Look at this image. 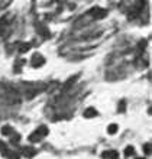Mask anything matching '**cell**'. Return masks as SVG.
Listing matches in <instances>:
<instances>
[{"mask_svg": "<svg viewBox=\"0 0 152 159\" xmlns=\"http://www.w3.org/2000/svg\"><path fill=\"white\" fill-rule=\"evenodd\" d=\"M93 17H96V19H103L106 15H107V10H104V9H100V7H93L90 12H89Z\"/></svg>", "mask_w": 152, "mask_h": 159, "instance_id": "cell-1", "label": "cell"}, {"mask_svg": "<svg viewBox=\"0 0 152 159\" xmlns=\"http://www.w3.org/2000/svg\"><path fill=\"white\" fill-rule=\"evenodd\" d=\"M45 64V58H43L41 54H35L33 58H32V65L33 67H42Z\"/></svg>", "mask_w": 152, "mask_h": 159, "instance_id": "cell-2", "label": "cell"}, {"mask_svg": "<svg viewBox=\"0 0 152 159\" xmlns=\"http://www.w3.org/2000/svg\"><path fill=\"white\" fill-rule=\"evenodd\" d=\"M22 155L26 156V158H32L36 155V149L32 146H25V148H22Z\"/></svg>", "mask_w": 152, "mask_h": 159, "instance_id": "cell-3", "label": "cell"}, {"mask_svg": "<svg viewBox=\"0 0 152 159\" xmlns=\"http://www.w3.org/2000/svg\"><path fill=\"white\" fill-rule=\"evenodd\" d=\"M103 159H117L119 158V153L116 150H106L103 152Z\"/></svg>", "mask_w": 152, "mask_h": 159, "instance_id": "cell-4", "label": "cell"}, {"mask_svg": "<svg viewBox=\"0 0 152 159\" xmlns=\"http://www.w3.org/2000/svg\"><path fill=\"white\" fill-rule=\"evenodd\" d=\"M96 116H97V111H96V108H93V107L87 108V110L84 111V117H85V119H91V117H96Z\"/></svg>", "mask_w": 152, "mask_h": 159, "instance_id": "cell-5", "label": "cell"}, {"mask_svg": "<svg viewBox=\"0 0 152 159\" xmlns=\"http://www.w3.org/2000/svg\"><path fill=\"white\" fill-rule=\"evenodd\" d=\"M41 139H42V136H41L38 132H33V133L29 136V140H31V142H39Z\"/></svg>", "mask_w": 152, "mask_h": 159, "instance_id": "cell-6", "label": "cell"}, {"mask_svg": "<svg viewBox=\"0 0 152 159\" xmlns=\"http://www.w3.org/2000/svg\"><path fill=\"white\" fill-rule=\"evenodd\" d=\"M36 132L43 138V136H47V134H48V127H47V126H39V127L36 129Z\"/></svg>", "mask_w": 152, "mask_h": 159, "instance_id": "cell-7", "label": "cell"}, {"mask_svg": "<svg viewBox=\"0 0 152 159\" xmlns=\"http://www.w3.org/2000/svg\"><path fill=\"white\" fill-rule=\"evenodd\" d=\"M29 49H31V43H22L20 47H19V52H22V54L28 52Z\"/></svg>", "mask_w": 152, "mask_h": 159, "instance_id": "cell-8", "label": "cell"}, {"mask_svg": "<svg viewBox=\"0 0 152 159\" xmlns=\"http://www.w3.org/2000/svg\"><path fill=\"white\" fill-rule=\"evenodd\" d=\"M2 133H3L5 136H9V134H13V129H12L10 126H3V127H2Z\"/></svg>", "mask_w": 152, "mask_h": 159, "instance_id": "cell-9", "label": "cell"}, {"mask_svg": "<svg viewBox=\"0 0 152 159\" xmlns=\"http://www.w3.org/2000/svg\"><path fill=\"white\" fill-rule=\"evenodd\" d=\"M77 78H78V77H77V75H74L71 80H67V82L64 84V88H70V87H71V85H73V84L77 81Z\"/></svg>", "mask_w": 152, "mask_h": 159, "instance_id": "cell-10", "label": "cell"}, {"mask_svg": "<svg viewBox=\"0 0 152 159\" xmlns=\"http://www.w3.org/2000/svg\"><path fill=\"white\" fill-rule=\"evenodd\" d=\"M19 140H20V136H19L17 133H13V134L10 136V143H12V145H15V143H17Z\"/></svg>", "mask_w": 152, "mask_h": 159, "instance_id": "cell-11", "label": "cell"}, {"mask_svg": "<svg viewBox=\"0 0 152 159\" xmlns=\"http://www.w3.org/2000/svg\"><path fill=\"white\" fill-rule=\"evenodd\" d=\"M117 129H119V127H117V124H110V126L107 127V132L110 133V134H115V133L117 132Z\"/></svg>", "mask_w": 152, "mask_h": 159, "instance_id": "cell-12", "label": "cell"}, {"mask_svg": "<svg viewBox=\"0 0 152 159\" xmlns=\"http://www.w3.org/2000/svg\"><path fill=\"white\" fill-rule=\"evenodd\" d=\"M135 153V149H133V146H127L126 149H125V155L126 156H132Z\"/></svg>", "mask_w": 152, "mask_h": 159, "instance_id": "cell-13", "label": "cell"}, {"mask_svg": "<svg viewBox=\"0 0 152 159\" xmlns=\"http://www.w3.org/2000/svg\"><path fill=\"white\" fill-rule=\"evenodd\" d=\"M7 150V148H6V145L2 142V140H0V152H2V153H5Z\"/></svg>", "mask_w": 152, "mask_h": 159, "instance_id": "cell-14", "label": "cell"}, {"mask_svg": "<svg viewBox=\"0 0 152 159\" xmlns=\"http://www.w3.org/2000/svg\"><path fill=\"white\" fill-rule=\"evenodd\" d=\"M143 152H145L146 155H149V153H151V145H145V146H143Z\"/></svg>", "mask_w": 152, "mask_h": 159, "instance_id": "cell-15", "label": "cell"}, {"mask_svg": "<svg viewBox=\"0 0 152 159\" xmlns=\"http://www.w3.org/2000/svg\"><path fill=\"white\" fill-rule=\"evenodd\" d=\"M119 111H120V113H122V111H125V101H123V100L119 103Z\"/></svg>", "mask_w": 152, "mask_h": 159, "instance_id": "cell-16", "label": "cell"}, {"mask_svg": "<svg viewBox=\"0 0 152 159\" xmlns=\"http://www.w3.org/2000/svg\"><path fill=\"white\" fill-rule=\"evenodd\" d=\"M136 159H143V158H136Z\"/></svg>", "mask_w": 152, "mask_h": 159, "instance_id": "cell-17", "label": "cell"}]
</instances>
